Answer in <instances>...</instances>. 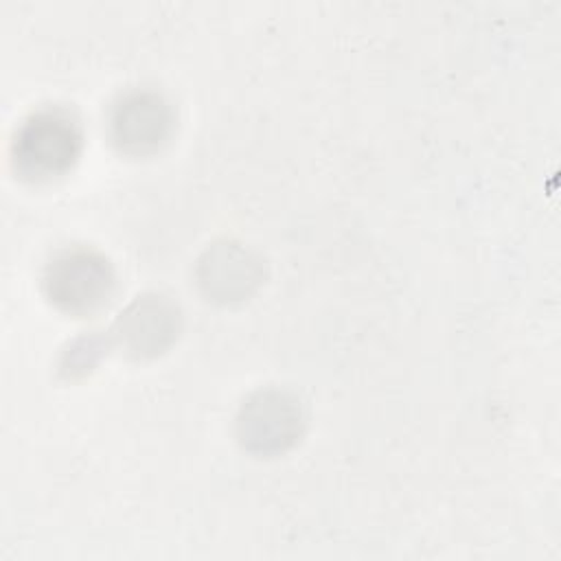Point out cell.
<instances>
[{
	"label": "cell",
	"mask_w": 561,
	"mask_h": 561,
	"mask_svg": "<svg viewBox=\"0 0 561 561\" xmlns=\"http://www.w3.org/2000/svg\"><path fill=\"white\" fill-rule=\"evenodd\" d=\"M81 149V129L61 107L33 112L15 131L13 160L22 175L46 180L72 167Z\"/></svg>",
	"instance_id": "6da1fadb"
},
{
	"label": "cell",
	"mask_w": 561,
	"mask_h": 561,
	"mask_svg": "<svg viewBox=\"0 0 561 561\" xmlns=\"http://www.w3.org/2000/svg\"><path fill=\"white\" fill-rule=\"evenodd\" d=\"M42 285L59 309L88 313L107 300L114 274L103 254L90 248H68L48 261Z\"/></svg>",
	"instance_id": "7a4b0ae2"
},
{
	"label": "cell",
	"mask_w": 561,
	"mask_h": 561,
	"mask_svg": "<svg viewBox=\"0 0 561 561\" xmlns=\"http://www.w3.org/2000/svg\"><path fill=\"white\" fill-rule=\"evenodd\" d=\"M171 121V107L158 92L131 90L114 103L110 134L123 151L149 153L167 140Z\"/></svg>",
	"instance_id": "3957f363"
},
{
	"label": "cell",
	"mask_w": 561,
	"mask_h": 561,
	"mask_svg": "<svg viewBox=\"0 0 561 561\" xmlns=\"http://www.w3.org/2000/svg\"><path fill=\"white\" fill-rule=\"evenodd\" d=\"M300 408L280 390H261L252 394L239 412V438L254 451L285 449L300 434Z\"/></svg>",
	"instance_id": "277c9868"
},
{
	"label": "cell",
	"mask_w": 561,
	"mask_h": 561,
	"mask_svg": "<svg viewBox=\"0 0 561 561\" xmlns=\"http://www.w3.org/2000/svg\"><path fill=\"white\" fill-rule=\"evenodd\" d=\"M259 261L239 243H217L199 261V283L219 300H234L259 283Z\"/></svg>",
	"instance_id": "5b68a950"
},
{
	"label": "cell",
	"mask_w": 561,
	"mask_h": 561,
	"mask_svg": "<svg viewBox=\"0 0 561 561\" xmlns=\"http://www.w3.org/2000/svg\"><path fill=\"white\" fill-rule=\"evenodd\" d=\"M178 316L173 307L160 296L138 298L125 313H121L118 333L136 353L160 351L175 333Z\"/></svg>",
	"instance_id": "8992f818"
}]
</instances>
